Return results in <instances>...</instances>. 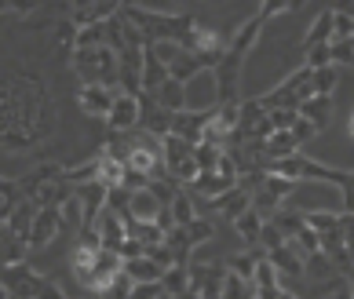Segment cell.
<instances>
[{"instance_id": "obj_35", "label": "cell", "mask_w": 354, "mask_h": 299, "mask_svg": "<svg viewBox=\"0 0 354 299\" xmlns=\"http://www.w3.org/2000/svg\"><path fill=\"white\" fill-rule=\"evenodd\" d=\"M183 230H187V238H190V244H194V249H201L205 241H212V238H216V226L208 223L205 215H198L190 226H183Z\"/></svg>"}, {"instance_id": "obj_37", "label": "cell", "mask_w": 354, "mask_h": 299, "mask_svg": "<svg viewBox=\"0 0 354 299\" xmlns=\"http://www.w3.org/2000/svg\"><path fill=\"white\" fill-rule=\"evenodd\" d=\"M132 289H136V281L121 270V274H117L106 289H102V299H132Z\"/></svg>"}, {"instance_id": "obj_28", "label": "cell", "mask_w": 354, "mask_h": 299, "mask_svg": "<svg viewBox=\"0 0 354 299\" xmlns=\"http://www.w3.org/2000/svg\"><path fill=\"white\" fill-rule=\"evenodd\" d=\"M99 168H102V157H91L77 168H62V179H66L70 186H84V183H95L99 179Z\"/></svg>"}, {"instance_id": "obj_3", "label": "cell", "mask_w": 354, "mask_h": 299, "mask_svg": "<svg viewBox=\"0 0 354 299\" xmlns=\"http://www.w3.org/2000/svg\"><path fill=\"white\" fill-rule=\"evenodd\" d=\"M241 55H234V51H223L219 66L212 70L216 77V92H219V106H234L238 102V81H241Z\"/></svg>"}, {"instance_id": "obj_21", "label": "cell", "mask_w": 354, "mask_h": 299, "mask_svg": "<svg viewBox=\"0 0 354 299\" xmlns=\"http://www.w3.org/2000/svg\"><path fill=\"white\" fill-rule=\"evenodd\" d=\"M259 259H267V252H263V249H248V252H241V255L223 259V263H227V270H230V274H238L241 281H252V278H256Z\"/></svg>"}, {"instance_id": "obj_20", "label": "cell", "mask_w": 354, "mask_h": 299, "mask_svg": "<svg viewBox=\"0 0 354 299\" xmlns=\"http://www.w3.org/2000/svg\"><path fill=\"white\" fill-rule=\"evenodd\" d=\"M124 274L136 284H157L165 278V267H157L150 255H139V259H132V263H124Z\"/></svg>"}, {"instance_id": "obj_36", "label": "cell", "mask_w": 354, "mask_h": 299, "mask_svg": "<svg viewBox=\"0 0 354 299\" xmlns=\"http://www.w3.org/2000/svg\"><path fill=\"white\" fill-rule=\"evenodd\" d=\"M304 219H307V226H310L314 233H318V238H322V233H333V230H339V215H333V212H322V208H318V212H307Z\"/></svg>"}, {"instance_id": "obj_31", "label": "cell", "mask_w": 354, "mask_h": 299, "mask_svg": "<svg viewBox=\"0 0 354 299\" xmlns=\"http://www.w3.org/2000/svg\"><path fill=\"white\" fill-rule=\"evenodd\" d=\"M219 299H256V284L252 281H241L238 274H230V270H227V281H223Z\"/></svg>"}, {"instance_id": "obj_38", "label": "cell", "mask_w": 354, "mask_h": 299, "mask_svg": "<svg viewBox=\"0 0 354 299\" xmlns=\"http://www.w3.org/2000/svg\"><path fill=\"white\" fill-rule=\"evenodd\" d=\"M77 33H81V30H77L70 19H62L55 26V48L59 51H77Z\"/></svg>"}, {"instance_id": "obj_42", "label": "cell", "mask_w": 354, "mask_h": 299, "mask_svg": "<svg viewBox=\"0 0 354 299\" xmlns=\"http://www.w3.org/2000/svg\"><path fill=\"white\" fill-rule=\"evenodd\" d=\"M62 226H77V230L84 226V208H81L77 197H70L66 204H62Z\"/></svg>"}, {"instance_id": "obj_39", "label": "cell", "mask_w": 354, "mask_h": 299, "mask_svg": "<svg viewBox=\"0 0 354 299\" xmlns=\"http://www.w3.org/2000/svg\"><path fill=\"white\" fill-rule=\"evenodd\" d=\"M304 66L314 73V70H325V66H333V48L329 44H318V48H307V62Z\"/></svg>"}, {"instance_id": "obj_23", "label": "cell", "mask_w": 354, "mask_h": 299, "mask_svg": "<svg viewBox=\"0 0 354 299\" xmlns=\"http://www.w3.org/2000/svg\"><path fill=\"white\" fill-rule=\"evenodd\" d=\"M263 226H267V219L256 212V208H248V212L234 223V230H238V238L248 244V249H259V233H263Z\"/></svg>"}, {"instance_id": "obj_7", "label": "cell", "mask_w": 354, "mask_h": 299, "mask_svg": "<svg viewBox=\"0 0 354 299\" xmlns=\"http://www.w3.org/2000/svg\"><path fill=\"white\" fill-rule=\"evenodd\" d=\"M113 15H121V4H113V0H102V4H73L70 8V22L77 26V30L102 26V22H110Z\"/></svg>"}, {"instance_id": "obj_48", "label": "cell", "mask_w": 354, "mask_h": 299, "mask_svg": "<svg viewBox=\"0 0 354 299\" xmlns=\"http://www.w3.org/2000/svg\"><path fill=\"white\" fill-rule=\"evenodd\" d=\"M139 255H147V249H142L139 241H132V238H128V241L121 244V259H124V263H132V259H139Z\"/></svg>"}, {"instance_id": "obj_51", "label": "cell", "mask_w": 354, "mask_h": 299, "mask_svg": "<svg viewBox=\"0 0 354 299\" xmlns=\"http://www.w3.org/2000/svg\"><path fill=\"white\" fill-rule=\"evenodd\" d=\"M172 299H201V296H198V292L190 289V292H183V296H172Z\"/></svg>"}, {"instance_id": "obj_29", "label": "cell", "mask_w": 354, "mask_h": 299, "mask_svg": "<svg viewBox=\"0 0 354 299\" xmlns=\"http://www.w3.org/2000/svg\"><path fill=\"white\" fill-rule=\"evenodd\" d=\"M336 84H339V73H336V66H325V70H314V73H310V92H314V95L333 99Z\"/></svg>"}, {"instance_id": "obj_43", "label": "cell", "mask_w": 354, "mask_h": 299, "mask_svg": "<svg viewBox=\"0 0 354 299\" xmlns=\"http://www.w3.org/2000/svg\"><path fill=\"white\" fill-rule=\"evenodd\" d=\"M281 244H285V238H281V230L274 226V223H267V226H263V233H259V249H263V252L270 255L274 249H281Z\"/></svg>"}, {"instance_id": "obj_11", "label": "cell", "mask_w": 354, "mask_h": 299, "mask_svg": "<svg viewBox=\"0 0 354 299\" xmlns=\"http://www.w3.org/2000/svg\"><path fill=\"white\" fill-rule=\"evenodd\" d=\"M208 208H212V212H219L223 219H227V223H238V219L248 212V208H252V197H248L245 190H238V186H234L230 193H223V197L208 201Z\"/></svg>"}, {"instance_id": "obj_15", "label": "cell", "mask_w": 354, "mask_h": 299, "mask_svg": "<svg viewBox=\"0 0 354 299\" xmlns=\"http://www.w3.org/2000/svg\"><path fill=\"white\" fill-rule=\"evenodd\" d=\"M234 186H238V179H227V175H219V172H208V175H198V183L190 186V193L216 201V197H223V193H230Z\"/></svg>"}, {"instance_id": "obj_18", "label": "cell", "mask_w": 354, "mask_h": 299, "mask_svg": "<svg viewBox=\"0 0 354 299\" xmlns=\"http://www.w3.org/2000/svg\"><path fill=\"white\" fill-rule=\"evenodd\" d=\"M161 208H165V204L157 201L150 190H139V193H132V201H128V215H132L136 223H153Z\"/></svg>"}, {"instance_id": "obj_49", "label": "cell", "mask_w": 354, "mask_h": 299, "mask_svg": "<svg viewBox=\"0 0 354 299\" xmlns=\"http://www.w3.org/2000/svg\"><path fill=\"white\" fill-rule=\"evenodd\" d=\"M339 226H344V241H347V252H351V259H354V215H339Z\"/></svg>"}, {"instance_id": "obj_22", "label": "cell", "mask_w": 354, "mask_h": 299, "mask_svg": "<svg viewBox=\"0 0 354 299\" xmlns=\"http://www.w3.org/2000/svg\"><path fill=\"white\" fill-rule=\"evenodd\" d=\"M333 15L336 11H318L314 15V22H310V30H307V37H304V48H318V44H333Z\"/></svg>"}, {"instance_id": "obj_56", "label": "cell", "mask_w": 354, "mask_h": 299, "mask_svg": "<svg viewBox=\"0 0 354 299\" xmlns=\"http://www.w3.org/2000/svg\"><path fill=\"white\" fill-rule=\"evenodd\" d=\"M351 66H354V62H351Z\"/></svg>"}, {"instance_id": "obj_47", "label": "cell", "mask_w": 354, "mask_h": 299, "mask_svg": "<svg viewBox=\"0 0 354 299\" xmlns=\"http://www.w3.org/2000/svg\"><path fill=\"white\" fill-rule=\"evenodd\" d=\"M161 296H165L161 281H157V284H136V289H132V299H161Z\"/></svg>"}, {"instance_id": "obj_14", "label": "cell", "mask_w": 354, "mask_h": 299, "mask_svg": "<svg viewBox=\"0 0 354 299\" xmlns=\"http://www.w3.org/2000/svg\"><path fill=\"white\" fill-rule=\"evenodd\" d=\"M190 157H194V142L179 139V135L161 139V161H165V172H168V175H172L179 164H187Z\"/></svg>"}, {"instance_id": "obj_10", "label": "cell", "mask_w": 354, "mask_h": 299, "mask_svg": "<svg viewBox=\"0 0 354 299\" xmlns=\"http://www.w3.org/2000/svg\"><path fill=\"white\" fill-rule=\"evenodd\" d=\"M259 33H263V19H259V11H256L252 19H245V22L238 26V30H234V37L227 41V51H234V55H241V59H245L248 51L256 48Z\"/></svg>"}, {"instance_id": "obj_2", "label": "cell", "mask_w": 354, "mask_h": 299, "mask_svg": "<svg viewBox=\"0 0 354 299\" xmlns=\"http://www.w3.org/2000/svg\"><path fill=\"white\" fill-rule=\"evenodd\" d=\"M292 190H296L292 179H281V175H270V172H267L263 186H259V190L252 193V208H256V212L270 223L274 212H278V208H285V197H288Z\"/></svg>"}, {"instance_id": "obj_9", "label": "cell", "mask_w": 354, "mask_h": 299, "mask_svg": "<svg viewBox=\"0 0 354 299\" xmlns=\"http://www.w3.org/2000/svg\"><path fill=\"white\" fill-rule=\"evenodd\" d=\"M95 230H99V238H102V249L121 255V244L128 241V226H124V219L117 215V212H110V208H102V215L95 219Z\"/></svg>"}, {"instance_id": "obj_45", "label": "cell", "mask_w": 354, "mask_h": 299, "mask_svg": "<svg viewBox=\"0 0 354 299\" xmlns=\"http://www.w3.org/2000/svg\"><path fill=\"white\" fill-rule=\"evenodd\" d=\"M329 48H333V66L336 62H344V66L354 62V41H333Z\"/></svg>"}, {"instance_id": "obj_25", "label": "cell", "mask_w": 354, "mask_h": 299, "mask_svg": "<svg viewBox=\"0 0 354 299\" xmlns=\"http://www.w3.org/2000/svg\"><path fill=\"white\" fill-rule=\"evenodd\" d=\"M304 278H310L314 284H325V281H333V278H344V274H336V267H333V259L318 252V255H307V263H304Z\"/></svg>"}, {"instance_id": "obj_30", "label": "cell", "mask_w": 354, "mask_h": 299, "mask_svg": "<svg viewBox=\"0 0 354 299\" xmlns=\"http://www.w3.org/2000/svg\"><path fill=\"white\" fill-rule=\"evenodd\" d=\"M161 289H165L168 296H183V292H190V267H172V270H165Z\"/></svg>"}, {"instance_id": "obj_27", "label": "cell", "mask_w": 354, "mask_h": 299, "mask_svg": "<svg viewBox=\"0 0 354 299\" xmlns=\"http://www.w3.org/2000/svg\"><path fill=\"white\" fill-rule=\"evenodd\" d=\"M270 223H274V226L281 230V238H285V241H292L296 233H299V230L307 226V219L299 215L296 208H278V212H274V219H270Z\"/></svg>"}, {"instance_id": "obj_33", "label": "cell", "mask_w": 354, "mask_h": 299, "mask_svg": "<svg viewBox=\"0 0 354 299\" xmlns=\"http://www.w3.org/2000/svg\"><path fill=\"white\" fill-rule=\"evenodd\" d=\"M219 157H223V150H219V146H212V142H198V146H194V161H198L201 175L216 172V168H219Z\"/></svg>"}, {"instance_id": "obj_52", "label": "cell", "mask_w": 354, "mask_h": 299, "mask_svg": "<svg viewBox=\"0 0 354 299\" xmlns=\"http://www.w3.org/2000/svg\"><path fill=\"white\" fill-rule=\"evenodd\" d=\"M347 284H351V296H354V270H351V274H347Z\"/></svg>"}, {"instance_id": "obj_55", "label": "cell", "mask_w": 354, "mask_h": 299, "mask_svg": "<svg viewBox=\"0 0 354 299\" xmlns=\"http://www.w3.org/2000/svg\"><path fill=\"white\" fill-rule=\"evenodd\" d=\"M161 299H172V296H168V292H165V296H161Z\"/></svg>"}, {"instance_id": "obj_6", "label": "cell", "mask_w": 354, "mask_h": 299, "mask_svg": "<svg viewBox=\"0 0 354 299\" xmlns=\"http://www.w3.org/2000/svg\"><path fill=\"white\" fill-rule=\"evenodd\" d=\"M212 121V110H183V113H172V135L187 139V142H198L205 139V128Z\"/></svg>"}, {"instance_id": "obj_54", "label": "cell", "mask_w": 354, "mask_h": 299, "mask_svg": "<svg viewBox=\"0 0 354 299\" xmlns=\"http://www.w3.org/2000/svg\"><path fill=\"white\" fill-rule=\"evenodd\" d=\"M351 135H354V113H351Z\"/></svg>"}, {"instance_id": "obj_44", "label": "cell", "mask_w": 354, "mask_h": 299, "mask_svg": "<svg viewBox=\"0 0 354 299\" xmlns=\"http://www.w3.org/2000/svg\"><path fill=\"white\" fill-rule=\"evenodd\" d=\"M267 117H270L274 132H292V124L299 121V113H296V110H274V113H267Z\"/></svg>"}, {"instance_id": "obj_1", "label": "cell", "mask_w": 354, "mask_h": 299, "mask_svg": "<svg viewBox=\"0 0 354 299\" xmlns=\"http://www.w3.org/2000/svg\"><path fill=\"white\" fill-rule=\"evenodd\" d=\"M73 70L84 84H99V88H113L121 84V55L113 48H77L73 51Z\"/></svg>"}, {"instance_id": "obj_41", "label": "cell", "mask_w": 354, "mask_h": 299, "mask_svg": "<svg viewBox=\"0 0 354 299\" xmlns=\"http://www.w3.org/2000/svg\"><path fill=\"white\" fill-rule=\"evenodd\" d=\"M333 41H354V19L347 11H336L333 15Z\"/></svg>"}, {"instance_id": "obj_13", "label": "cell", "mask_w": 354, "mask_h": 299, "mask_svg": "<svg viewBox=\"0 0 354 299\" xmlns=\"http://www.w3.org/2000/svg\"><path fill=\"white\" fill-rule=\"evenodd\" d=\"M30 255V244H26L15 230H8L0 223V267H15V263H26Z\"/></svg>"}, {"instance_id": "obj_16", "label": "cell", "mask_w": 354, "mask_h": 299, "mask_svg": "<svg viewBox=\"0 0 354 299\" xmlns=\"http://www.w3.org/2000/svg\"><path fill=\"white\" fill-rule=\"evenodd\" d=\"M153 102L161 110H168V113H183V110H187V84H179V81L168 77V81L161 84V92L153 95Z\"/></svg>"}, {"instance_id": "obj_5", "label": "cell", "mask_w": 354, "mask_h": 299, "mask_svg": "<svg viewBox=\"0 0 354 299\" xmlns=\"http://www.w3.org/2000/svg\"><path fill=\"white\" fill-rule=\"evenodd\" d=\"M62 233V208H37L33 230H30V249H44Z\"/></svg>"}, {"instance_id": "obj_46", "label": "cell", "mask_w": 354, "mask_h": 299, "mask_svg": "<svg viewBox=\"0 0 354 299\" xmlns=\"http://www.w3.org/2000/svg\"><path fill=\"white\" fill-rule=\"evenodd\" d=\"M314 135H318V128H314L310 121H304V117H299V121L292 124V139L299 142V146H304L307 139H314Z\"/></svg>"}, {"instance_id": "obj_53", "label": "cell", "mask_w": 354, "mask_h": 299, "mask_svg": "<svg viewBox=\"0 0 354 299\" xmlns=\"http://www.w3.org/2000/svg\"><path fill=\"white\" fill-rule=\"evenodd\" d=\"M278 299H299V296H292V292H281Z\"/></svg>"}, {"instance_id": "obj_50", "label": "cell", "mask_w": 354, "mask_h": 299, "mask_svg": "<svg viewBox=\"0 0 354 299\" xmlns=\"http://www.w3.org/2000/svg\"><path fill=\"white\" fill-rule=\"evenodd\" d=\"M285 11H292V4H263L259 8V19H274V15H285Z\"/></svg>"}, {"instance_id": "obj_17", "label": "cell", "mask_w": 354, "mask_h": 299, "mask_svg": "<svg viewBox=\"0 0 354 299\" xmlns=\"http://www.w3.org/2000/svg\"><path fill=\"white\" fill-rule=\"evenodd\" d=\"M299 117L304 121H310L314 128H329V121H333V99H325V95H310L304 106H299Z\"/></svg>"}, {"instance_id": "obj_19", "label": "cell", "mask_w": 354, "mask_h": 299, "mask_svg": "<svg viewBox=\"0 0 354 299\" xmlns=\"http://www.w3.org/2000/svg\"><path fill=\"white\" fill-rule=\"evenodd\" d=\"M33 219H37V204L22 197V201L15 204V212L8 215V223H4V226H8V230H15L19 238H22L26 244H30V230H33Z\"/></svg>"}, {"instance_id": "obj_26", "label": "cell", "mask_w": 354, "mask_h": 299, "mask_svg": "<svg viewBox=\"0 0 354 299\" xmlns=\"http://www.w3.org/2000/svg\"><path fill=\"white\" fill-rule=\"evenodd\" d=\"M172 208V219H176V226H190L194 219H198V193H190V190H183L179 197L168 204Z\"/></svg>"}, {"instance_id": "obj_12", "label": "cell", "mask_w": 354, "mask_h": 299, "mask_svg": "<svg viewBox=\"0 0 354 299\" xmlns=\"http://www.w3.org/2000/svg\"><path fill=\"white\" fill-rule=\"evenodd\" d=\"M267 259L274 263V270H278V274H285V278H304V263H307V259H304V252H299L292 241H285L281 249H274Z\"/></svg>"}, {"instance_id": "obj_34", "label": "cell", "mask_w": 354, "mask_h": 299, "mask_svg": "<svg viewBox=\"0 0 354 299\" xmlns=\"http://www.w3.org/2000/svg\"><path fill=\"white\" fill-rule=\"evenodd\" d=\"M147 55H153L161 66H172V62L183 55V48L176 41H153V44H147Z\"/></svg>"}, {"instance_id": "obj_32", "label": "cell", "mask_w": 354, "mask_h": 299, "mask_svg": "<svg viewBox=\"0 0 354 299\" xmlns=\"http://www.w3.org/2000/svg\"><path fill=\"white\" fill-rule=\"evenodd\" d=\"M19 201H22L19 183H11V179H0V223H8V215L15 212Z\"/></svg>"}, {"instance_id": "obj_4", "label": "cell", "mask_w": 354, "mask_h": 299, "mask_svg": "<svg viewBox=\"0 0 354 299\" xmlns=\"http://www.w3.org/2000/svg\"><path fill=\"white\" fill-rule=\"evenodd\" d=\"M142 121V99L139 95H124V92H117V102H113V110L106 117V124H110V132H132V128H139Z\"/></svg>"}, {"instance_id": "obj_24", "label": "cell", "mask_w": 354, "mask_h": 299, "mask_svg": "<svg viewBox=\"0 0 354 299\" xmlns=\"http://www.w3.org/2000/svg\"><path fill=\"white\" fill-rule=\"evenodd\" d=\"M263 150H267V161H285V157H296L299 153V142L292 139V132H274L267 142H263Z\"/></svg>"}, {"instance_id": "obj_8", "label": "cell", "mask_w": 354, "mask_h": 299, "mask_svg": "<svg viewBox=\"0 0 354 299\" xmlns=\"http://www.w3.org/2000/svg\"><path fill=\"white\" fill-rule=\"evenodd\" d=\"M77 102H81V110L88 117H110L113 102H117V92H113V88H99V84H81Z\"/></svg>"}, {"instance_id": "obj_40", "label": "cell", "mask_w": 354, "mask_h": 299, "mask_svg": "<svg viewBox=\"0 0 354 299\" xmlns=\"http://www.w3.org/2000/svg\"><path fill=\"white\" fill-rule=\"evenodd\" d=\"M292 244H296L299 252H304V259H307V255H318V252H322V241H318V233H314L310 226H304V230H299L296 238H292Z\"/></svg>"}]
</instances>
